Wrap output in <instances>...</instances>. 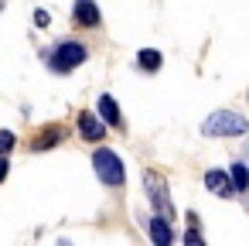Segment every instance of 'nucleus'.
Returning a JSON list of instances; mask_svg holds the SVG:
<instances>
[{
    "instance_id": "8",
    "label": "nucleus",
    "mask_w": 249,
    "mask_h": 246,
    "mask_svg": "<svg viewBox=\"0 0 249 246\" xmlns=\"http://www.w3.org/2000/svg\"><path fill=\"white\" fill-rule=\"evenodd\" d=\"M150 239H154L157 246H167V243L174 239V232H171V219H167V215L157 212V215L150 219Z\"/></svg>"
},
{
    "instance_id": "12",
    "label": "nucleus",
    "mask_w": 249,
    "mask_h": 246,
    "mask_svg": "<svg viewBox=\"0 0 249 246\" xmlns=\"http://www.w3.org/2000/svg\"><path fill=\"white\" fill-rule=\"evenodd\" d=\"M229 174H232V181H235V188H239V191H246V188H249V168H246L242 161H235Z\"/></svg>"
},
{
    "instance_id": "16",
    "label": "nucleus",
    "mask_w": 249,
    "mask_h": 246,
    "mask_svg": "<svg viewBox=\"0 0 249 246\" xmlns=\"http://www.w3.org/2000/svg\"><path fill=\"white\" fill-rule=\"evenodd\" d=\"M7 178V157H0V181Z\"/></svg>"
},
{
    "instance_id": "3",
    "label": "nucleus",
    "mask_w": 249,
    "mask_h": 246,
    "mask_svg": "<svg viewBox=\"0 0 249 246\" xmlns=\"http://www.w3.org/2000/svg\"><path fill=\"white\" fill-rule=\"evenodd\" d=\"M45 62L55 69V72H72L86 62V45L79 41H62L55 45V52H45Z\"/></svg>"
},
{
    "instance_id": "6",
    "label": "nucleus",
    "mask_w": 249,
    "mask_h": 246,
    "mask_svg": "<svg viewBox=\"0 0 249 246\" xmlns=\"http://www.w3.org/2000/svg\"><path fill=\"white\" fill-rule=\"evenodd\" d=\"M72 18L79 21V28H99V7H96V0H75Z\"/></svg>"
},
{
    "instance_id": "15",
    "label": "nucleus",
    "mask_w": 249,
    "mask_h": 246,
    "mask_svg": "<svg viewBox=\"0 0 249 246\" xmlns=\"http://www.w3.org/2000/svg\"><path fill=\"white\" fill-rule=\"evenodd\" d=\"M35 24H48V11H38L35 14Z\"/></svg>"
},
{
    "instance_id": "11",
    "label": "nucleus",
    "mask_w": 249,
    "mask_h": 246,
    "mask_svg": "<svg viewBox=\"0 0 249 246\" xmlns=\"http://www.w3.org/2000/svg\"><path fill=\"white\" fill-rule=\"evenodd\" d=\"M137 62H140L143 72H157V69H160V52H157V48H143V52L137 55Z\"/></svg>"
},
{
    "instance_id": "9",
    "label": "nucleus",
    "mask_w": 249,
    "mask_h": 246,
    "mask_svg": "<svg viewBox=\"0 0 249 246\" xmlns=\"http://www.w3.org/2000/svg\"><path fill=\"white\" fill-rule=\"evenodd\" d=\"M79 130H82L86 140H103V137H106V127H103L92 113H79Z\"/></svg>"
},
{
    "instance_id": "5",
    "label": "nucleus",
    "mask_w": 249,
    "mask_h": 246,
    "mask_svg": "<svg viewBox=\"0 0 249 246\" xmlns=\"http://www.w3.org/2000/svg\"><path fill=\"white\" fill-rule=\"evenodd\" d=\"M205 188L208 191H215V195H222V198H232L239 188H235V181H232V174H225V171H205Z\"/></svg>"
},
{
    "instance_id": "7",
    "label": "nucleus",
    "mask_w": 249,
    "mask_h": 246,
    "mask_svg": "<svg viewBox=\"0 0 249 246\" xmlns=\"http://www.w3.org/2000/svg\"><path fill=\"white\" fill-rule=\"evenodd\" d=\"M62 137H65V130H62L58 123H48V127H41V130H38V140H35L31 147H35V151H48V147L62 144Z\"/></svg>"
},
{
    "instance_id": "10",
    "label": "nucleus",
    "mask_w": 249,
    "mask_h": 246,
    "mask_svg": "<svg viewBox=\"0 0 249 246\" xmlns=\"http://www.w3.org/2000/svg\"><path fill=\"white\" fill-rule=\"evenodd\" d=\"M96 110H99V116H103L109 127H116V123H120V106H116V99H113V96H106V93H103V96H99V103H96Z\"/></svg>"
},
{
    "instance_id": "17",
    "label": "nucleus",
    "mask_w": 249,
    "mask_h": 246,
    "mask_svg": "<svg viewBox=\"0 0 249 246\" xmlns=\"http://www.w3.org/2000/svg\"><path fill=\"white\" fill-rule=\"evenodd\" d=\"M0 11H4V0H0Z\"/></svg>"
},
{
    "instance_id": "14",
    "label": "nucleus",
    "mask_w": 249,
    "mask_h": 246,
    "mask_svg": "<svg viewBox=\"0 0 249 246\" xmlns=\"http://www.w3.org/2000/svg\"><path fill=\"white\" fill-rule=\"evenodd\" d=\"M184 243H191V246H201V232H198V229H188V232H184Z\"/></svg>"
},
{
    "instance_id": "13",
    "label": "nucleus",
    "mask_w": 249,
    "mask_h": 246,
    "mask_svg": "<svg viewBox=\"0 0 249 246\" xmlns=\"http://www.w3.org/2000/svg\"><path fill=\"white\" fill-rule=\"evenodd\" d=\"M11 147H14V133L11 130H0V154L11 151Z\"/></svg>"
},
{
    "instance_id": "2",
    "label": "nucleus",
    "mask_w": 249,
    "mask_h": 246,
    "mask_svg": "<svg viewBox=\"0 0 249 246\" xmlns=\"http://www.w3.org/2000/svg\"><path fill=\"white\" fill-rule=\"evenodd\" d=\"M92 168H96L99 181H103V185H109V188H120V185H123V178H126L120 154H116V151H109V147H99V151L92 154Z\"/></svg>"
},
{
    "instance_id": "1",
    "label": "nucleus",
    "mask_w": 249,
    "mask_h": 246,
    "mask_svg": "<svg viewBox=\"0 0 249 246\" xmlns=\"http://www.w3.org/2000/svg\"><path fill=\"white\" fill-rule=\"evenodd\" d=\"M249 130V120L235 110H215L205 123H201V133L205 137H239Z\"/></svg>"
},
{
    "instance_id": "4",
    "label": "nucleus",
    "mask_w": 249,
    "mask_h": 246,
    "mask_svg": "<svg viewBox=\"0 0 249 246\" xmlns=\"http://www.w3.org/2000/svg\"><path fill=\"white\" fill-rule=\"evenodd\" d=\"M143 185H147V195H150L154 212L174 219V205H171V195H167V181H164L157 171H147V174H143Z\"/></svg>"
}]
</instances>
